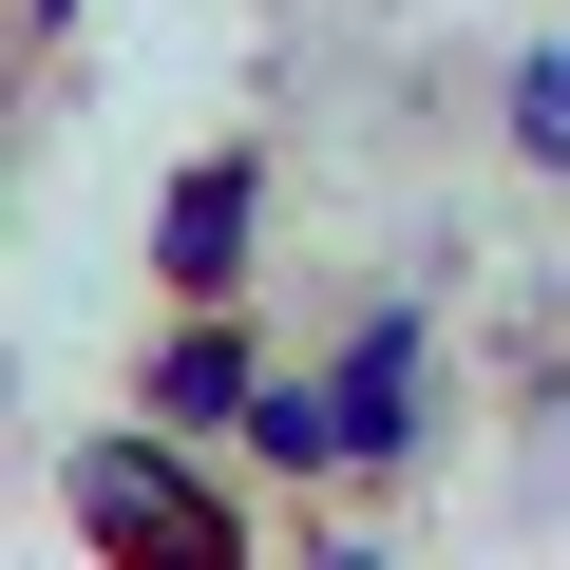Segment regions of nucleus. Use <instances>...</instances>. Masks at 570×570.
<instances>
[{"label":"nucleus","instance_id":"nucleus-1","mask_svg":"<svg viewBox=\"0 0 570 570\" xmlns=\"http://www.w3.org/2000/svg\"><path fill=\"white\" fill-rule=\"evenodd\" d=\"M77 513H96L115 551H190V570H228V551H247V513L171 456V419H153V438H96V456H77Z\"/></svg>","mask_w":570,"mask_h":570},{"label":"nucleus","instance_id":"nucleus-2","mask_svg":"<svg viewBox=\"0 0 570 570\" xmlns=\"http://www.w3.org/2000/svg\"><path fill=\"white\" fill-rule=\"evenodd\" d=\"M247 247H266V153H190L171 209H153V285H171V305H228Z\"/></svg>","mask_w":570,"mask_h":570},{"label":"nucleus","instance_id":"nucleus-3","mask_svg":"<svg viewBox=\"0 0 570 570\" xmlns=\"http://www.w3.org/2000/svg\"><path fill=\"white\" fill-rule=\"evenodd\" d=\"M324 400H343V475L419 456V419H438V343H419V305H381V324L324 362Z\"/></svg>","mask_w":570,"mask_h":570},{"label":"nucleus","instance_id":"nucleus-4","mask_svg":"<svg viewBox=\"0 0 570 570\" xmlns=\"http://www.w3.org/2000/svg\"><path fill=\"white\" fill-rule=\"evenodd\" d=\"M247 400H266V362H247L228 305H190V324L134 362V419H171V438H247Z\"/></svg>","mask_w":570,"mask_h":570},{"label":"nucleus","instance_id":"nucleus-5","mask_svg":"<svg viewBox=\"0 0 570 570\" xmlns=\"http://www.w3.org/2000/svg\"><path fill=\"white\" fill-rule=\"evenodd\" d=\"M513 153H532V171H570V39L513 77Z\"/></svg>","mask_w":570,"mask_h":570}]
</instances>
